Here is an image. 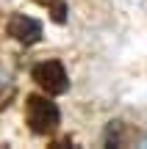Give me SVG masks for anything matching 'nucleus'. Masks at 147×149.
Listing matches in <instances>:
<instances>
[{
  "label": "nucleus",
  "mask_w": 147,
  "mask_h": 149,
  "mask_svg": "<svg viewBox=\"0 0 147 149\" xmlns=\"http://www.w3.org/2000/svg\"><path fill=\"white\" fill-rule=\"evenodd\" d=\"M25 119H28V127L36 135H50L61 124V113L56 108V102H50L47 97H39V94H31L25 100Z\"/></svg>",
  "instance_id": "nucleus-1"
},
{
  "label": "nucleus",
  "mask_w": 147,
  "mask_h": 149,
  "mask_svg": "<svg viewBox=\"0 0 147 149\" xmlns=\"http://www.w3.org/2000/svg\"><path fill=\"white\" fill-rule=\"evenodd\" d=\"M33 80L47 94H64L70 88V77H67L64 66L58 61H42V64H36L33 66Z\"/></svg>",
  "instance_id": "nucleus-2"
},
{
  "label": "nucleus",
  "mask_w": 147,
  "mask_h": 149,
  "mask_svg": "<svg viewBox=\"0 0 147 149\" xmlns=\"http://www.w3.org/2000/svg\"><path fill=\"white\" fill-rule=\"evenodd\" d=\"M6 31L20 44H36L42 39V22L33 19V17H25V14H14L6 25Z\"/></svg>",
  "instance_id": "nucleus-3"
},
{
  "label": "nucleus",
  "mask_w": 147,
  "mask_h": 149,
  "mask_svg": "<svg viewBox=\"0 0 147 149\" xmlns=\"http://www.w3.org/2000/svg\"><path fill=\"white\" fill-rule=\"evenodd\" d=\"M42 8H47V14H50V19L53 22H58V25H64L67 22V3L64 0H36Z\"/></svg>",
  "instance_id": "nucleus-4"
},
{
  "label": "nucleus",
  "mask_w": 147,
  "mask_h": 149,
  "mask_svg": "<svg viewBox=\"0 0 147 149\" xmlns=\"http://www.w3.org/2000/svg\"><path fill=\"white\" fill-rule=\"evenodd\" d=\"M11 100H14V80L6 69H0V111L8 108Z\"/></svg>",
  "instance_id": "nucleus-5"
},
{
  "label": "nucleus",
  "mask_w": 147,
  "mask_h": 149,
  "mask_svg": "<svg viewBox=\"0 0 147 149\" xmlns=\"http://www.w3.org/2000/svg\"><path fill=\"white\" fill-rule=\"evenodd\" d=\"M106 144H114V146L122 144V124L120 122H111L108 124V130H106Z\"/></svg>",
  "instance_id": "nucleus-6"
}]
</instances>
